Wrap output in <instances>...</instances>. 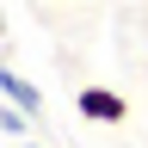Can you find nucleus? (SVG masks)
I'll return each mask as SVG.
<instances>
[{
    "label": "nucleus",
    "mask_w": 148,
    "mask_h": 148,
    "mask_svg": "<svg viewBox=\"0 0 148 148\" xmlns=\"http://www.w3.org/2000/svg\"><path fill=\"white\" fill-rule=\"evenodd\" d=\"M12 148H43V142H12Z\"/></svg>",
    "instance_id": "20e7f679"
},
{
    "label": "nucleus",
    "mask_w": 148,
    "mask_h": 148,
    "mask_svg": "<svg viewBox=\"0 0 148 148\" xmlns=\"http://www.w3.org/2000/svg\"><path fill=\"white\" fill-rule=\"evenodd\" d=\"M0 99L18 105V111H31V117H43V92H37V86H31L12 62H0Z\"/></svg>",
    "instance_id": "f03ea898"
},
{
    "label": "nucleus",
    "mask_w": 148,
    "mask_h": 148,
    "mask_svg": "<svg viewBox=\"0 0 148 148\" xmlns=\"http://www.w3.org/2000/svg\"><path fill=\"white\" fill-rule=\"evenodd\" d=\"M74 111H80L86 123H105V130H117L123 117H130V99L117 86H99V80H86L80 92H74Z\"/></svg>",
    "instance_id": "f257e3e1"
},
{
    "label": "nucleus",
    "mask_w": 148,
    "mask_h": 148,
    "mask_svg": "<svg viewBox=\"0 0 148 148\" xmlns=\"http://www.w3.org/2000/svg\"><path fill=\"white\" fill-rule=\"evenodd\" d=\"M31 111H18V105H6V99H0V136H6V142H31Z\"/></svg>",
    "instance_id": "7ed1b4c3"
}]
</instances>
